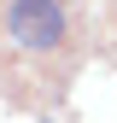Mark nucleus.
Returning <instances> with one entry per match:
<instances>
[{
  "instance_id": "nucleus-1",
  "label": "nucleus",
  "mask_w": 117,
  "mask_h": 123,
  "mask_svg": "<svg viewBox=\"0 0 117 123\" xmlns=\"http://www.w3.org/2000/svg\"><path fill=\"white\" fill-rule=\"evenodd\" d=\"M6 29L23 47H58V41H64V12H58V0L53 6H41V0H12L6 6Z\"/></svg>"
},
{
  "instance_id": "nucleus-2",
  "label": "nucleus",
  "mask_w": 117,
  "mask_h": 123,
  "mask_svg": "<svg viewBox=\"0 0 117 123\" xmlns=\"http://www.w3.org/2000/svg\"><path fill=\"white\" fill-rule=\"evenodd\" d=\"M41 6H53V0H41Z\"/></svg>"
}]
</instances>
